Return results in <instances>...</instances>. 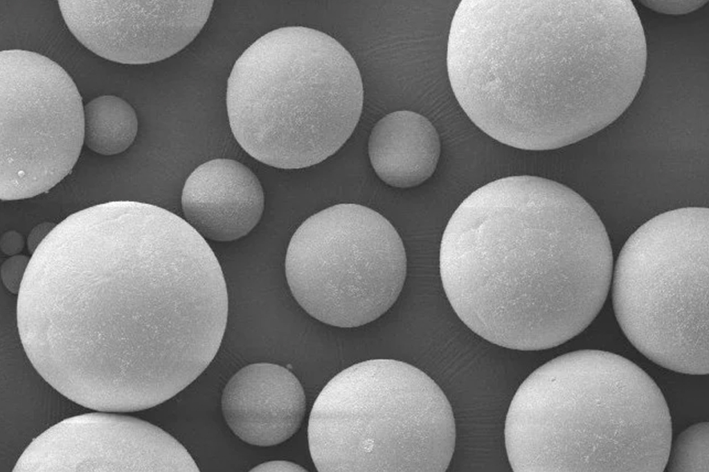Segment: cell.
<instances>
[{"mask_svg": "<svg viewBox=\"0 0 709 472\" xmlns=\"http://www.w3.org/2000/svg\"><path fill=\"white\" fill-rule=\"evenodd\" d=\"M82 97L58 64L39 53L0 52V197L48 191L71 171L84 144Z\"/></svg>", "mask_w": 709, "mask_h": 472, "instance_id": "cell-9", "label": "cell"}, {"mask_svg": "<svg viewBox=\"0 0 709 472\" xmlns=\"http://www.w3.org/2000/svg\"><path fill=\"white\" fill-rule=\"evenodd\" d=\"M84 143L105 156L125 151L138 131V119L132 106L113 95L97 97L84 106Z\"/></svg>", "mask_w": 709, "mask_h": 472, "instance_id": "cell-15", "label": "cell"}, {"mask_svg": "<svg viewBox=\"0 0 709 472\" xmlns=\"http://www.w3.org/2000/svg\"><path fill=\"white\" fill-rule=\"evenodd\" d=\"M707 208L660 214L627 239L612 276L616 319L631 343L655 363L708 374Z\"/></svg>", "mask_w": 709, "mask_h": 472, "instance_id": "cell-7", "label": "cell"}, {"mask_svg": "<svg viewBox=\"0 0 709 472\" xmlns=\"http://www.w3.org/2000/svg\"><path fill=\"white\" fill-rule=\"evenodd\" d=\"M368 155L378 176L389 185L417 186L434 172L440 154L439 135L422 115L397 111L380 119L368 140Z\"/></svg>", "mask_w": 709, "mask_h": 472, "instance_id": "cell-14", "label": "cell"}, {"mask_svg": "<svg viewBox=\"0 0 709 472\" xmlns=\"http://www.w3.org/2000/svg\"><path fill=\"white\" fill-rule=\"evenodd\" d=\"M250 471L265 472V471H291L305 472L307 471L301 466L284 460H274L262 463L253 467Z\"/></svg>", "mask_w": 709, "mask_h": 472, "instance_id": "cell-21", "label": "cell"}, {"mask_svg": "<svg viewBox=\"0 0 709 472\" xmlns=\"http://www.w3.org/2000/svg\"><path fill=\"white\" fill-rule=\"evenodd\" d=\"M30 260L26 255L18 254L10 256L2 263V283L10 293L18 295Z\"/></svg>", "mask_w": 709, "mask_h": 472, "instance_id": "cell-17", "label": "cell"}, {"mask_svg": "<svg viewBox=\"0 0 709 472\" xmlns=\"http://www.w3.org/2000/svg\"><path fill=\"white\" fill-rule=\"evenodd\" d=\"M672 420L654 381L601 350L556 357L521 384L505 423L514 472H662Z\"/></svg>", "mask_w": 709, "mask_h": 472, "instance_id": "cell-4", "label": "cell"}, {"mask_svg": "<svg viewBox=\"0 0 709 472\" xmlns=\"http://www.w3.org/2000/svg\"><path fill=\"white\" fill-rule=\"evenodd\" d=\"M25 240L23 235L15 230L5 232L0 239L1 251L7 255H18L24 248Z\"/></svg>", "mask_w": 709, "mask_h": 472, "instance_id": "cell-19", "label": "cell"}, {"mask_svg": "<svg viewBox=\"0 0 709 472\" xmlns=\"http://www.w3.org/2000/svg\"><path fill=\"white\" fill-rule=\"evenodd\" d=\"M364 89L350 53L304 26L271 30L235 62L227 82L231 131L251 156L282 169L318 164L350 137Z\"/></svg>", "mask_w": 709, "mask_h": 472, "instance_id": "cell-5", "label": "cell"}, {"mask_svg": "<svg viewBox=\"0 0 709 472\" xmlns=\"http://www.w3.org/2000/svg\"><path fill=\"white\" fill-rule=\"evenodd\" d=\"M708 421L690 426L671 446L665 469L671 472H708Z\"/></svg>", "mask_w": 709, "mask_h": 472, "instance_id": "cell-16", "label": "cell"}, {"mask_svg": "<svg viewBox=\"0 0 709 472\" xmlns=\"http://www.w3.org/2000/svg\"><path fill=\"white\" fill-rule=\"evenodd\" d=\"M228 311L203 237L161 207L114 201L69 215L37 247L17 321L51 385L118 410L156 406L192 383L219 349Z\"/></svg>", "mask_w": 709, "mask_h": 472, "instance_id": "cell-1", "label": "cell"}, {"mask_svg": "<svg viewBox=\"0 0 709 472\" xmlns=\"http://www.w3.org/2000/svg\"><path fill=\"white\" fill-rule=\"evenodd\" d=\"M291 292L318 320L339 327L373 322L395 302L406 275L398 233L366 206L339 203L307 218L285 257Z\"/></svg>", "mask_w": 709, "mask_h": 472, "instance_id": "cell-8", "label": "cell"}, {"mask_svg": "<svg viewBox=\"0 0 709 472\" xmlns=\"http://www.w3.org/2000/svg\"><path fill=\"white\" fill-rule=\"evenodd\" d=\"M307 437L320 472H444L456 425L447 397L426 373L373 359L326 384L313 405Z\"/></svg>", "mask_w": 709, "mask_h": 472, "instance_id": "cell-6", "label": "cell"}, {"mask_svg": "<svg viewBox=\"0 0 709 472\" xmlns=\"http://www.w3.org/2000/svg\"><path fill=\"white\" fill-rule=\"evenodd\" d=\"M221 402L233 433L258 446L289 439L300 427L306 408L304 390L296 376L269 363L240 369L225 385Z\"/></svg>", "mask_w": 709, "mask_h": 472, "instance_id": "cell-12", "label": "cell"}, {"mask_svg": "<svg viewBox=\"0 0 709 472\" xmlns=\"http://www.w3.org/2000/svg\"><path fill=\"white\" fill-rule=\"evenodd\" d=\"M185 220L205 239L229 242L247 235L264 208L257 176L242 163L216 158L198 166L183 188Z\"/></svg>", "mask_w": 709, "mask_h": 472, "instance_id": "cell-13", "label": "cell"}, {"mask_svg": "<svg viewBox=\"0 0 709 472\" xmlns=\"http://www.w3.org/2000/svg\"><path fill=\"white\" fill-rule=\"evenodd\" d=\"M12 471L199 472L176 439L147 421L111 412L55 424L22 453Z\"/></svg>", "mask_w": 709, "mask_h": 472, "instance_id": "cell-10", "label": "cell"}, {"mask_svg": "<svg viewBox=\"0 0 709 472\" xmlns=\"http://www.w3.org/2000/svg\"><path fill=\"white\" fill-rule=\"evenodd\" d=\"M447 63L471 120L527 150L560 148L609 125L631 70L621 34L595 1H462Z\"/></svg>", "mask_w": 709, "mask_h": 472, "instance_id": "cell-3", "label": "cell"}, {"mask_svg": "<svg viewBox=\"0 0 709 472\" xmlns=\"http://www.w3.org/2000/svg\"><path fill=\"white\" fill-rule=\"evenodd\" d=\"M609 238L568 187L512 176L473 192L443 233L440 272L451 306L474 333L523 351L557 347L584 330L613 276Z\"/></svg>", "mask_w": 709, "mask_h": 472, "instance_id": "cell-2", "label": "cell"}, {"mask_svg": "<svg viewBox=\"0 0 709 472\" xmlns=\"http://www.w3.org/2000/svg\"><path fill=\"white\" fill-rule=\"evenodd\" d=\"M55 226L54 223L45 221L37 224L31 230L26 240L27 248L31 255L34 253Z\"/></svg>", "mask_w": 709, "mask_h": 472, "instance_id": "cell-20", "label": "cell"}, {"mask_svg": "<svg viewBox=\"0 0 709 472\" xmlns=\"http://www.w3.org/2000/svg\"><path fill=\"white\" fill-rule=\"evenodd\" d=\"M66 26L87 49L125 64L159 62L188 45L206 23L209 0H60Z\"/></svg>", "mask_w": 709, "mask_h": 472, "instance_id": "cell-11", "label": "cell"}, {"mask_svg": "<svg viewBox=\"0 0 709 472\" xmlns=\"http://www.w3.org/2000/svg\"><path fill=\"white\" fill-rule=\"evenodd\" d=\"M645 6L667 15H683L696 10L707 1H640Z\"/></svg>", "mask_w": 709, "mask_h": 472, "instance_id": "cell-18", "label": "cell"}]
</instances>
